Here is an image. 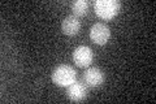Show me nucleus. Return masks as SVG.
Here are the masks:
<instances>
[{
	"instance_id": "obj_1",
	"label": "nucleus",
	"mask_w": 156,
	"mask_h": 104,
	"mask_svg": "<svg viewBox=\"0 0 156 104\" xmlns=\"http://www.w3.org/2000/svg\"><path fill=\"white\" fill-rule=\"evenodd\" d=\"M95 13L103 20H111L117 16L121 9V4L116 0H96L94 3Z\"/></svg>"
},
{
	"instance_id": "obj_2",
	"label": "nucleus",
	"mask_w": 156,
	"mask_h": 104,
	"mask_svg": "<svg viewBox=\"0 0 156 104\" xmlns=\"http://www.w3.org/2000/svg\"><path fill=\"white\" fill-rule=\"evenodd\" d=\"M77 80V73L70 65H58L52 72V81L61 87H68Z\"/></svg>"
},
{
	"instance_id": "obj_3",
	"label": "nucleus",
	"mask_w": 156,
	"mask_h": 104,
	"mask_svg": "<svg viewBox=\"0 0 156 104\" xmlns=\"http://www.w3.org/2000/svg\"><path fill=\"white\" fill-rule=\"evenodd\" d=\"M111 38V30L109 27L104 23H95L90 30V39L96 44L103 46Z\"/></svg>"
},
{
	"instance_id": "obj_4",
	"label": "nucleus",
	"mask_w": 156,
	"mask_h": 104,
	"mask_svg": "<svg viewBox=\"0 0 156 104\" xmlns=\"http://www.w3.org/2000/svg\"><path fill=\"white\" fill-rule=\"evenodd\" d=\"M92 59H94L92 49L90 47H87V46L77 47L74 49V52H73V60H74V63L81 68L89 66L92 63Z\"/></svg>"
},
{
	"instance_id": "obj_5",
	"label": "nucleus",
	"mask_w": 156,
	"mask_h": 104,
	"mask_svg": "<svg viewBox=\"0 0 156 104\" xmlns=\"http://www.w3.org/2000/svg\"><path fill=\"white\" fill-rule=\"evenodd\" d=\"M66 95H68V98H69L72 102H82L87 96L86 83L76 80L74 82L72 83V85L68 86Z\"/></svg>"
},
{
	"instance_id": "obj_6",
	"label": "nucleus",
	"mask_w": 156,
	"mask_h": 104,
	"mask_svg": "<svg viewBox=\"0 0 156 104\" xmlns=\"http://www.w3.org/2000/svg\"><path fill=\"white\" fill-rule=\"evenodd\" d=\"M83 82L90 87H98L104 82V73L99 68H90L83 73Z\"/></svg>"
},
{
	"instance_id": "obj_7",
	"label": "nucleus",
	"mask_w": 156,
	"mask_h": 104,
	"mask_svg": "<svg viewBox=\"0 0 156 104\" xmlns=\"http://www.w3.org/2000/svg\"><path fill=\"white\" fill-rule=\"evenodd\" d=\"M61 30L65 35H77L81 30V21L78 20L77 16H66L64 20H62V23H61Z\"/></svg>"
},
{
	"instance_id": "obj_8",
	"label": "nucleus",
	"mask_w": 156,
	"mask_h": 104,
	"mask_svg": "<svg viewBox=\"0 0 156 104\" xmlns=\"http://www.w3.org/2000/svg\"><path fill=\"white\" fill-rule=\"evenodd\" d=\"M72 11L74 13V16H85L89 11V3L85 0H76L72 3Z\"/></svg>"
}]
</instances>
